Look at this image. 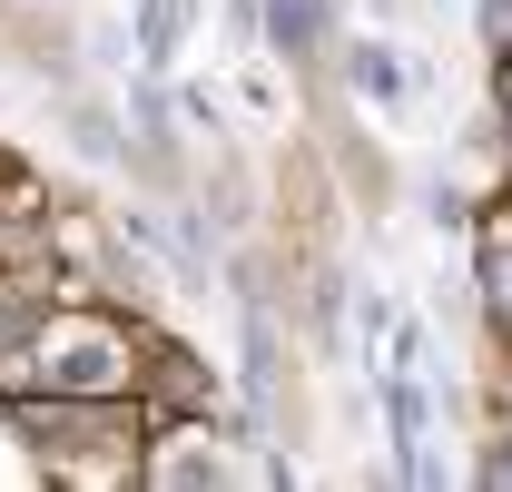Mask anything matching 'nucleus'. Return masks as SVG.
Instances as JSON below:
<instances>
[{
    "label": "nucleus",
    "mask_w": 512,
    "mask_h": 492,
    "mask_svg": "<svg viewBox=\"0 0 512 492\" xmlns=\"http://www.w3.org/2000/svg\"><path fill=\"white\" fill-rule=\"evenodd\" d=\"M188 20H197V0H138V50H148V69H168V60H178Z\"/></svg>",
    "instance_id": "1"
},
{
    "label": "nucleus",
    "mask_w": 512,
    "mask_h": 492,
    "mask_svg": "<svg viewBox=\"0 0 512 492\" xmlns=\"http://www.w3.org/2000/svg\"><path fill=\"white\" fill-rule=\"evenodd\" d=\"M483 30H493V40H512V0H483Z\"/></svg>",
    "instance_id": "2"
}]
</instances>
